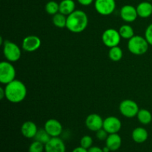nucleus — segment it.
Segmentation results:
<instances>
[{
	"mask_svg": "<svg viewBox=\"0 0 152 152\" xmlns=\"http://www.w3.org/2000/svg\"><path fill=\"white\" fill-rule=\"evenodd\" d=\"M5 98L12 103H19L27 96V88L22 81L14 80L6 85Z\"/></svg>",
	"mask_w": 152,
	"mask_h": 152,
	"instance_id": "1",
	"label": "nucleus"
},
{
	"mask_svg": "<svg viewBox=\"0 0 152 152\" xmlns=\"http://www.w3.org/2000/svg\"><path fill=\"white\" fill-rule=\"evenodd\" d=\"M88 24L87 14L81 10H75L67 16L66 28L72 33H81L86 29Z\"/></svg>",
	"mask_w": 152,
	"mask_h": 152,
	"instance_id": "2",
	"label": "nucleus"
},
{
	"mask_svg": "<svg viewBox=\"0 0 152 152\" xmlns=\"http://www.w3.org/2000/svg\"><path fill=\"white\" fill-rule=\"evenodd\" d=\"M149 45L145 37L138 35H134L128 42V49L129 51L138 56L145 54L148 51Z\"/></svg>",
	"mask_w": 152,
	"mask_h": 152,
	"instance_id": "3",
	"label": "nucleus"
},
{
	"mask_svg": "<svg viewBox=\"0 0 152 152\" xmlns=\"http://www.w3.org/2000/svg\"><path fill=\"white\" fill-rule=\"evenodd\" d=\"M16 77L14 66L8 61H2L0 63V83L7 85L13 81Z\"/></svg>",
	"mask_w": 152,
	"mask_h": 152,
	"instance_id": "4",
	"label": "nucleus"
},
{
	"mask_svg": "<svg viewBox=\"0 0 152 152\" xmlns=\"http://www.w3.org/2000/svg\"><path fill=\"white\" fill-rule=\"evenodd\" d=\"M3 53L8 62H15L19 60L22 55L20 48L14 42L5 41L3 44Z\"/></svg>",
	"mask_w": 152,
	"mask_h": 152,
	"instance_id": "5",
	"label": "nucleus"
},
{
	"mask_svg": "<svg viewBox=\"0 0 152 152\" xmlns=\"http://www.w3.org/2000/svg\"><path fill=\"white\" fill-rule=\"evenodd\" d=\"M121 38L119 31L114 28H108L105 30L102 35V42L109 48L118 46L121 41Z\"/></svg>",
	"mask_w": 152,
	"mask_h": 152,
	"instance_id": "6",
	"label": "nucleus"
},
{
	"mask_svg": "<svg viewBox=\"0 0 152 152\" xmlns=\"http://www.w3.org/2000/svg\"><path fill=\"white\" fill-rule=\"evenodd\" d=\"M120 113L127 118H133L137 115L140 111L137 103L132 99H125L122 101L119 106Z\"/></svg>",
	"mask_w": 152,
	"mask_h": 152,
	"instance_id": "7",
	"label": "nucleus"
},
{
	"mask_svg": "<svg viewBox=\"0 0 152 152\" xmlns=\"http://www.w3.org/2000/svg\"><path fill=\"white\" fill-rule=\"evenodd\" d=\"M94 7L100 15L108 16L115 10L116 1L115 0H95Z\"/></svg>",
	"mask_w": 152,
	"mask_h": 152,
	"instance_id": "8",
	"label": "nucleus"
},
{
	"mask_svg": "<svg viewBox=\"0 0 152 152\" xmlns=\"http://www.w3.org/2000/svg\"><path fill=\"white\" fill-rule=\"evenodd\" d=\"M103 128L105 131L110 134H117L122 128L121 121L117 117L111 116L105 118L103 121Z\"/></svg>",
	"mask_w": 152,
	"mask_h": 152,
	"instance_id": "9",
	"label": "nucleus"
},
{
	"mask_svg": "<svg viewBox=\"0 0 152 152\" xmlns=\"http://www.w3.org/2000/svg\"><path fill=\"white\" fill-rule=\"evenodd\" d=\"M42 44L39 37L34 35H30L24 38L22 41V48L27 52H34L38 50Z\"/></svg>",
	"mask_w": 152,
	"mask_h": 152,
	"instance_id": "10",
	"label": "nucleus"
},
{
	"mask_svg": "<svg viewBox=\"0 0 152 152\" xmlns=\"http://www.w3.org/2000/svg\"><path fill=\"white\" fill-rule=\"evenodd\" d=\"M45 152H65L66 146L61 138L59 137H51L50 140L45 145Z\"/></svg>",
	"mask_w": 152,
	"mask_h": 152,
	"instance_id": "11",
	"label": "nucleus"
},
{
	"mask_svg": "<svg viewBox=\"0 0 152 152\" xmlns=\"http://www.w3.org/2000/svg\"><path fill=\"white\" fill-rule=\"evenodd\" d=\"M44 129L51 137H56L62 132V126L61 123L55 119H50L45 123Z\"/></svg>",
	"mask_w": 152,
	"mask_h": 152,
	"instance_id": "12",
	"label": "nucleus"
},
{
	"mask_svg": "<svg viewBox=\"0 0 152 152\" xmlns=\"http://www.w3.org/2000/svg\"><path fill=\"white\" fill-rule=\"evenodd\" d=\"M103 121L102 117L97 114H91L86 117V126L88 129L91 132H97L103 127Z\"/></svg>",
	"mask_w": 152,
	"mask_h": 152,
	"instance_id": "13",
	"label": "nucleus"
},
{
	"mask_svg": "<svg viewBox=\"0 0 152 152\" xmlns=\"http://www.w3.org/2000/svg\"><path fill=\"white\" fill-rule=\"evenodd\" d=\"M120 13L122 19L127 22H134L138 17L137 8L130 4L123 6L120 9Z\"/></svg>",
	"mask_w": 152,
	"mask_h": 152,
	"instance_id": "14",
	"label": "nucleus"
},
{
	"mask_svg": "<svg viewBox=\"0 0 152 152\" xmlns=\"http://www.w3.org/2000/svg\"><path fill=\"white\" fill-rule=\"evenodd\" d=\"M37 125L32 121H26L22 125L21 127V133L25 137L28 139L34 138L37 131H38Z\"/></svg>",
	"mask_w": 152,
	"mask_h": 152,
	"instance_id": "15",
	"label": "nucleus"
},
{
	"mask_svg": "<svg viewBox=\"0 0 152 152\" xmlns=\"http://www.w3.org/2000/svg\"><path fill=\"white\" fill-rule=\"evenodd\" d=\"M105 145L109 148L111 151H116L121 147L122 145V138L118 134H108L106 140H105Z\"/></svg>",
	"mask_w": 152,
	"mask_h": 152,
	"instance_id": "16",
	"label": "nucleus"
},
{
	"mask_svg": "<svg viewBox=\"0 0 152 152\" xmlns=\"http://www.w3.org/2000/svg\"><path fill=\"white\" fill-rule=\"evenodd\" d=\"M136 8L139 17L146 19L152 15V4L150 1H142L137 6Z\"/></svg>",
	"mask_w": 152,
	"mask_h": 152,
	"instance_id": "17",
	"label": "nucleus"
},
{
	"mask_svg": "<svg viewBox=\"0 0 152 152\" xmlns=\"http://www.w3.org/2000/svg\"><path fill=\"white\" fill-rule=\"evenodd\" d=\"M132 139L137 143H143L148 140V133L145 129L142 127H137L132 132Z\"/></svg>",
	"mask_w": 152,
	"mask_h": 152,
	"instance_id": "18",
	"label": "nucleus"
},
{
	"mask_svg": "<svg viewBox=\"0 0 152 152\" xmlns=\"http://www.w3.org/2000/svg\"><path fill=\"white\" fill-rule=\"evenodd\" d=\"M76 4L74 0H62L59 3V12L68 16L75 10Z\"/></svg>",
	"mask_w": 152,
	"mask_h": 152,
	"instance_id": "19",
	"label": "nucleus"
},
{
	"mask_svg": "<svg viewBox=\"0 0 152 152\" xmlns=\"http://www.w3.org/2000/svg\"><path fill=\"white\" fill-rule=\"evenodd\" d=\"M137 117L140 123L142 125H148L152 121L151 113L147 109H140Z\"/></svg>",
	"mask_w": 152,
	"mask_h": 152,
	"instance_id": "20",
	"label": "nucleus"
},
{
	"mask_svg": "<svg viewBox=\"0 0 152 152\" xmlns=\"http://www.w3.org/2000/svg\"><path fill=\"white\" fill-rule=\"evenodd\" d=\"M53 25L56 27L59 28H63L66 27L67 23V16L62 14L60 12L57 13L56 14L53 15V19H52Z\"/></svg>",
	"mask_w": 152,
	"mask_h": 152,
	"instance_id": "21",
	"label": "nucleus"
},
{
	"mask_svg": "<svg viewBox=\"0 0 152 152\" xmlns=\"http://www.w3.org/2000/svg\"><path fill=\"white\" fill-rule=\"evenodd\" d=\"M119 33L122 38L130 39L134 36V31L133 28L129 25H123L119 29Z\"/></svg>",
	"mask_w": 152,
	"mask_h": 152,
	"instance_id": "22",
	"label": "nucleus"
},
{
	"mask_svg": "<svg viewBox=\"0 0 152 152\" xmlns=\"http://www.w3.org/2000/svg\"><path fill=\"white\" fill-rule=\"evenodd\" d=\"M123 56V52L122 49L119 46H115V47L111 48L108 52V56L110 59L114 62H118L121 60Z\"/></svg>",
	"mask_w": 152,
	"mask_h": 152,
	"instance_id": "23",
	"label": "nucleus"
},
{
	"mask_svg": "<svg viewBox=\"0 0 152 152\" xmlns=\"http://www.w3.org/2000/svg\"><path fill=\"white\" fill-rule=\"evenodd\" d=\"M51 137L48 134L45 129H39L34 137V140L38 141V142H42L44 145H45L50 140Z\"/></svg>",
	"mask_w": 152,
	"mask_h": 152,
	"instance_id": "24",
	"label": "nucleus"
},
{
	"mask_svg": "<svg viewBox=\"0 0 152 152\" xmlns=\"http://www.w3.org/2000/svg\"><path fill=\"white\" fill-rule=\"evenodd\" d=\"M45 11L50 15H55L59 12V4L55 1H50L45 4Z\"/></svg>",
	"mask_w": 152,
	"mask_h": 152,
	"instance_id": "25",
	"label": "nucleus"
},
{
	"mask_svg": "<svg viewBox=\"0 0 152 152\" xmlns=\"http://www.w3.org/2000/svg\"><path fill=\"white\" fill-rule=\"evenodd\" d=\"M45 151V145L42 142L34 140L30 145L28 152H43Z\"/></svg>",
	"mask_w": 152,
	"mask_h": 152,
	"instance_id": "26",
	"label": "nucleus"
},
{
	"mask_svg": "<svg viewBox=\"0 0 152 152\" xmlns=\"http://www.w3.org/2000/svg\"><path fill=\"white\" fill-rule=\"evenodd\" d=\"M93 145V139L91 136L85 135L80 140V146L86 149H89Z\"/></svg>",
	"mask_w": 152,
	"mask_h": 152,
	"instance_id": "27",
	"label": "nucleus"
},
{
	"mask_svg": "<svg viewBox=\"0 0 152 152\" xmlns=\"http://www.w3.org/2000/svg\"><path fill=\"white\" fill-rule=\"evenodd\" d=\"M145 38L150 45H152V23L146 28L145 31Z\"/></svg>",
	"mask_w": 152,
	"mask_h": 152,
	"instance_id": "28",
	"label": "nucleus"
},
{
	"mask_svg": "<svg viewBox=\"0 0 152 152\" xmlns=\"http://www.w3.org/2000/svg\"><path fill=\"white\" fill-rule=\"evenodd\" d=\"M108 136V133L102 128L99 129L97 132H96V137L99 140H106L107 137Z\"/></svg>",
	"mask_w": 152,
	"mask_h": 152,
	"instance_id": "29",
	"label": "nucleus"
},
{
	"mask_svg": "<svg viewBox=\"0 0 152 152\" xmlns=\"http://www.w3.org/2000/svg\"><path fill=\"white\" fill-rule=\"evenodd\" d=\"M80 4L83 6H88L94 1V0H77Z\"/></svg>",
	"mask_w": 152,
	"mask_h": 152,
	"instance_id": "30",
	"label": "nucleus"
},
{
	"mask_svg": "<svg viewBox=\"0 0 152 152\" xmlns=\"http://www.w3.org/2000/svg\"><path fill=\"white\" fill-rule=\"evenodd\" d=\"M88 152H104L102 148L98 146H91L89 149H88Z\"/></svg>",
	"mask_w": 152,
	"mask_h": 152,
	"instance_id": "31",
	"label": "nucleus"
},
{
	"mask_svg": "<svg viewBox=\"0 0 152 152\" xmlns=\"http://www.w3.org/2000/svg\"><path fill=\"white\" fill-rule=\"evenodd\" d=\"M72 152H88V149H86V148H83V147L79 146L74 148L72 151Z\"/></svg>",
	"mask_w": 152,
	"mask_h": 152,
	"instance_id": "32",
	"label": "nucleus"
},
{
	"mask_svg": "<svg viewBox=\"0 0 152 152\" xmlns=\"http://www.w3.org/2000/svg\"><path fill=\"white\" fill-rule=\"evenodd\" d=\"M5 97V90L2 87H0V99H3Z\"/></svg>",
	"mask_w": 152,
	"mask_h": 152,
	"instance_id": "33",
	"label": "nucleus"
},
{
	"mask_svg": "<svg viewBox=\"0 0 152 152\" xmlns=\"http://www.w3.org/2000/svg\"><path fill=\"white\" fill-rule=\"evenodd\" d=\"M102 150H103L104 152H110V151H111V150L109 149V148H108V147H107L106 145H105V147H104V148H102Z\"/></svg>",
	"mask_w": 152,
	"mask_h": 152,
	"instance_id": "34",
	"label": "nucleus"
},
{
	"mask_svg": "<svg viewBox=\"0 0 152 152\" xmlns=\"http://www.w3.org/2000/svg\"><path fill=\"white\" fill-rule=\"evenodd\" d=\"M145 1H151V0H145Z\"/></svg>",
	"mask_w": 152,
	"mask_h": 152,
	"instance_id": "35",
	"label": "nucleus"
}]
</instances>
